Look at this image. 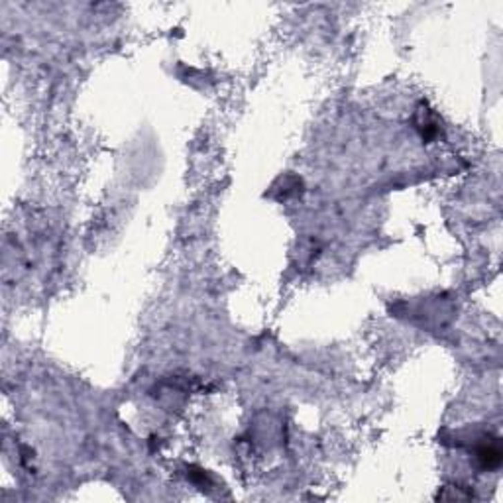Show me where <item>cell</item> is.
<instances>
[{
    "mask_svg": "<svg viewBox=\"0 0 503 503\" xmlns=\"http://www.w3.org/2000/svg\"><path fill=\"white\" fill-rule=\"evenodd\" d=\"M476 460H478L482 470H495V468H500V464H502V448H500L497 441L486 442V444L478 446Z\"/></svg>",
    "mask_w": 503,
    "mask_h": 503,
    "instance_id": "6da1fadb",
    "label": "cell"
}]
</instances>
